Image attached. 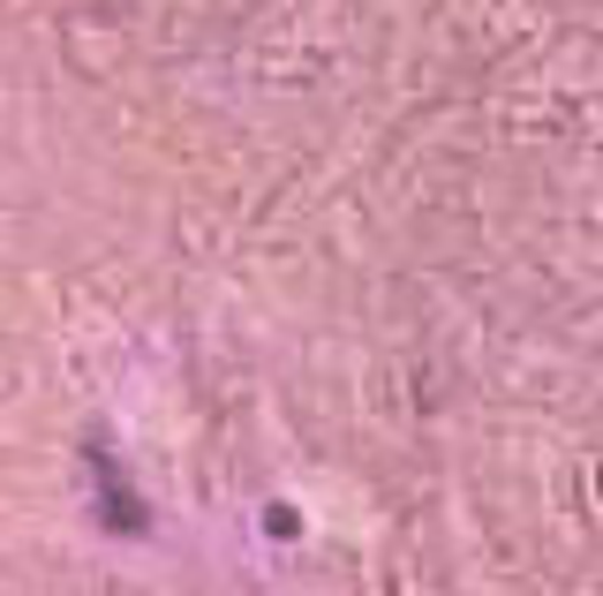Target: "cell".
Segmentation results:
<instances>
[{"label": "cell", "mask_w": 603, "mask_h": 596, "mask_svg": "<svg viewBox=\"0 0 603 596\" xmlns=\"http://www.w3.org/2000/svg\"><path fill=\"white\" fill-rule=\"evenodd\" d=\"M596 483H603V475H596Z\"/></svg>", "instance_id": "cell-1"}]
</instances>
